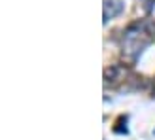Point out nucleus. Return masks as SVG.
<instances>
[{
	"label": "nucleus",
	"instance_id": "f257e3e1",
	"mask_svg": "<svg viewBox=\"0 0 155 140\" xmlns=\"http://www.w3.org/2000/svg\"><path fill=\"white\" fill-rule=\"evenodd\" d=\"M155 40V23L151 19H142L133 23L123 34V55L129 61H134L140 53Z\"/></svg>",
	"mask_w": 155,
	"mask_h": 140
},
{
	"label": "nucleus",
	"instance_id": "f03ea898",
	"mask_svg": "<svg viewBox=\"0 0 155 140\" xmlns=\"http://www.w3.org/2000/svg\"><path fill=\"white\" fill-rule=\"evenodd\" d=\"M125 74H127V70L123 68V66H112V68H108L106 70V74H104V83L108 85H115V83H119L121 80H125Z\"/></svg>",
	"mask_w": 155,
	"mask_h": 140
},
{
	"label": "nucleus",
	"instance_id": "7ed1b4c3",
	"mask_svg": "<svg viewBox=\"0 0 155 140\" xmlns=\"http://www.w3.org/2000/svg\"><path fill=\"white\" fill-rule=\"evenodd\" d=\"M123 12V0H104V21L114 19Z\"/></svg>",
	"mask_w": 155,
	"mask_h": 140
},
{
	"label": "nucleus",
	"instance_id": "20e7f679",
	"mask_svg": "<svg viewBox=\"0 0 155 140\" xmlns=\"http://www.w3.org/2000/svg\"><path fill=\"white\" fill-rule=\"evenodd\" d=\"M153 93H155V85H153Z\"/></svg>",
	"mask_w": 155,
	"mask_h": 140
}]
</instances>
